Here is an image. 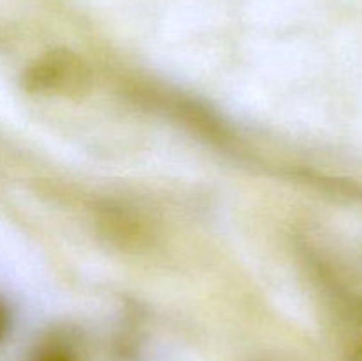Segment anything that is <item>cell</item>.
<instances>
[{"label": "cell", "instance_id": "4", "mask_svg": "<svg viewBox=\"0 0 362 361\" xmlns=\"http://www.w3.org/2000/svg\"><path fill=\"white\" fill-rule=\"evenodd\" d=\"M2 328H4V319H2V311H0V335H2Z\"/></svg>", "mask_w": 362, "mask_h": 361}, {"label": "cell", "instance_id": "2", "mask_svg": "<svg viewBox=\"0 0 362 361\" xmlns=\"http://www.w3.org/2000/svg\"><path fill=\"white\" fill-rule=\"evenodd\" d=\"M37 361H74L73 356L69 353L62 349H52V350H46L45 354L37 357Z\"/></svg>", "mask_w": 362, "mask_h": 361}, {"label": "cell", "instance_id": "3", "mask_svg": "<svg viewBox=\"0 0 362 361\" xmlns=\"http://www.w3.org/2000/svg\"><path fill=\"white\" fill-rule=\"evenodd\" d=\"M350 361H362V343L359 347H357L356 350H354L352 357H350Z\"/></svg>", "mask_w": 362, "mask_h": 361}, {"label": "cell", "instance_id": "1", "mask_svg": "<svg viewBox=\"0 0 362 361\" xmlns=\"http://www.w3.org/2000/svg\"><path fill=\"white\" fill-rule=\"evenodd\" d=\"M90 84V71L83 60L67 50L49 52L35 60L25 74L28 91L39 94L74 96Z\"/></svg>", "mask_w": 362, "mask_h": 361}]
</instances>
